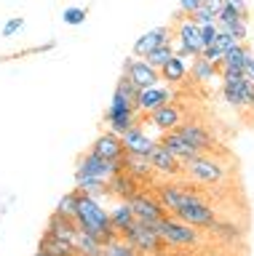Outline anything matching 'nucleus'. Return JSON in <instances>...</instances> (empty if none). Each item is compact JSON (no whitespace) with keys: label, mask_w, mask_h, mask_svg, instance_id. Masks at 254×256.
<instances>
[{"label":"nucleus","mask_w":254,"mask_h":256,"mask_svg":"<svg viewBox=\"0 0 254 256\" xmlns=\"http://www.w3.org/2000/svg\"><path fill=\"white\" fill-rule=\"evenodd\" d=\"M75 222L78 227L83 232H89V235L99 238L102 243H110V240L121 238V232L113 227V222H110V211L99 206L97 198L91 195H83L81 192V200H78V214H75Z\"/></svg>","instance_id":"1"},{"label":"nucleus","mask_w":254,"mask_h":256,"mask_svg":"<svg viewBox=\"0 0 254 256\" xmlns=\"http://www.w3.org/2000/svg\"><path fill=\"white\" fill-rule=\"evenodd\" d=\"M171 30H174V54L182 56V59H195L203 51V38H201V24H198L193 16L177 11L174 14Z\"/></svg>","instance_id":"2"},{"label":"nucleus","mask_w":254,"mask_h":256,"mask_svg":"<svg viewBox=\"0 0 254 256\" xmlns=\"http://www.w3.org/2000/svg\"><path fill=\"white\" fill-rule=\"evenodd\" d=\"M155 230H158V235L163 238L166 246L193 248V246H198V240H201V238H198V227H193V224L177 219L174 214H166L163 219L155 224Z\"/></svg>","instance_id":"3"},{"label":"nucleus","mask_w":254,"mask_h":256,"mask_svg":"<svg viewBox=\"0 0 254 256\" xmlns=\"http://www.w3.org/2000/svg\"><path fill=\"white\" fill-rule=\"evenodd\" d=\"M185 176L190 182L195 184H203V187H209V184H219L222 179L227 176V168L219 163L214 155H198L193 160H187L185 163Z\"/></svg>","instance_id":"4"},{"label":"nucleus","mask_w":254,"mask_h":256,"mask_svg":"<svg viewBox=\"0 0 254 256\" xmlns=\"http://www.w3.org/2000/svg\"><path fill=\"white\" fill-rule=\"evenodd\" d=\"M222 99L235 110H249L254 107V80L246 75H225L222 78Z\"/></svg>","instance_id":"5"},{"label":"nucleus","mask_w":254,"mask_h":256,"mask_svg":"<svg viewBox=\"0 0 254 256\" xmlns=\"http://www.w3.org/2000/svg\"><path fill=\"white\" fill-rule=\"evenodd\" d=\"M121 235L129 240V243L137 248L142 256H147V254H153V256H155V254H161V248L166 246V243H163V238L158 235V230L153 227V224L139 222V219L134 222L131 227H126Z\"/></svg>","instance_id":"6"},{"label":"nucleus","mask_w":254,"mask_h":256,"mask_svg":"<svg viewBox=\"0 0 254 256\" xmlns=\"http://www.w3.org/2000/svg\"><path fill=\"white\" fill-rule=\"evenodd\" d=\"M123 171V160H105L99 155H94L89 150L86 155H81L78 160V168H75V176H89V179H102L107 182L113 174Z\"/></svg>","instance_id":"7"},{"label":"nucleus","mask_w":254,"mask_h":256,"mask_svg":"<svg viewBox=\"0 0 254 256\" xmlns=\"http://www.w3.org/2000/svg\"><path fill=\"white\" fill-rule=\"evenodd\" d=\"M174 216L182 219V222H187V224H193V227H198V230H211L214 224H217V211H214L203 198H198V200H193V203L182 206Z\"/></svg>","instance_id":"8"},{"label":"nucleus","mask_w":254,"mask_h":256,"mask_svg":"<svg viewBox=\"0 0 254 256\" xmlns=\"http://www.w3.org/2000/svg\"><path fill=\"white\" fill-rule=\"evenodd\" d=\"M121 72H126V75H129L139 88H147V86H158V83H161V70L153 67L147 59L134 56V54L123 59V70H121Z\"/></svg>","instance_id":"9"},{"label":"nucleus","mask_w":254,"mask_h":256,"mask_svg":"<svg viewBox=\"0 0 254 256\" xmlns=\"http://www.w3.org/2000/svg\"><path fill=\"white\" fill-rule=\"evenodd\" d=\"M155 192H158L155 198L161 200V206H163L169 214H177L182 206H187V203H193V200L201 198L198 192L182 187V184H174V182H169V184H158Z\"/></svg>","instance_id":"10"},{"label":"nucleus","mask_w":254,"mask_h":256,"mask_svg":"<svg viewBox=\"0 0 254 256\" xmlns=\"http://www.w3.org/2000/svg\"><path fill=\"white\" fill-rule=\"evenodd\" d=\"M177 131L185 136V139L193 144L198 152H219V142L214 139V134L201 123H193V120H182Z\"/></svg>","instance_id":"11"},{"label":"nucleus","mask_w":254,"mask_h":256,"mask_svg":"<svg viewBox=\"0 0 254 256\" xmlns=\"http://www.w3.org/2000/svg\"><path fill=\"white\" fill-rule=\"evenodd\" d=\"M129 203H131V208H134V216H137L139 222L153 224V227L163 219L166 214H169V211L161 206V200L153 198V195H147V192H137V195H134Z\"/></svg>","instance_id":"12"},{"label":"nucleus","mask_w":254,"mask_h":256,"mask_svg":"<svg viewBox=\"0 0 254 256\" xmlns=\"http://www.w3.org/2000/svg\"><path fill=\"white\" fill-rule=\"evenodd\" d=\"M145 118V123L147 126H153L158 134H166V131H174V128H179L182 123V107L179 104H163V107H158L153 112H147V115H142Z\"/></svg>","instance_id":"13"},{"label":"nucleus","mask_w":254,"mask_h":256,"mask_svg":"<svg viewBox=\"0 0 254 256\" xmlns=\"http://www.w3.org/2000/svg\"><path fill=\"white\" fill-rule=\"evenodd\" d=\"M174 99V91L169 86H147V88H139L137 94V102H134V107L139 110V115H147V112H153L158 107H163V104H169Z\"/></svg>","instance_id":"14"},{"label":"nucleus","mask_w":254,"mask_h":256,"mask_svg":"<svg viewBox=\"0 0 254 256\" xmlns=\"http://www.w3.org/2000/svg\"><path fill=\"white\" fill-rule=\"evenodd\" d=\"M169 40H174V30H171V24H161V27H153V30H147L145 35H139L137 40H134V46H131V54L134 56H145L150 51H155L158 46H163V43H169Z\"/></svg>","instance_id":"15"},{"label":"nucleus","mask_w":254,"mask_h":256,"mask_svg":"<svg viewBox=\"0 0 254 256\" xmlns=\"http://www.w3.org/2000/svg\"><path fill=\"white\" fill-rule=\"evenodd\" d=\"M150 163H153L155 174L169 176V179H174V176H182V174H185V163H182V160L174 155L171 150H166L161 142H155L153 152H150Z\"/></svg>","instance_id":"16"},{"label":"nucleus","mask_w":254,"mask_h":256,"mask_svg":"<svg viewBox=\"0 0 254 256\" xmlns=\"http://www.w3.org/2000/svg\"><path fill=\"white\" fill-rule=\"evenodd\" d=\"M94 155H99V158H105V160H123L126 155V147H123V139H121V134H115V131H102L97 139L91 142V147H89Z\"/></svg>","instance_id":"17"},{"label":"nucleus","mask_w":254,"mask_h":256,"mask_svg":"<svg viewBox=\"0 0 254 256\" xmlns=\"http://www.w3.org/2000/svg\"><path fill=\"white\" fill-rule=\"evenodd\" d=\"M217 27L222 30V32H230L235 40H246V35H249V27H246V16L241 14V11H235L233 6H227L225 3V8L217 14Z\"/></svg>","instance_id":"18"},{"label":"nucleus","mask_w":254,"mask_h":256,"mask_svg":"<svg viewBox=\"0 0 254 256\" xmlns=\"http://www.w3.org/2000/svg\"><path fill=\"white\" fill-rule=\"evenodd\" d=\"M251 59V48L246 46V43H238L233 51H227L225 56H222V62H219V75L225 78V75H243V70H246V62Z\"/></svg>","instance_id":"19"},{"label":"nucleus","mask_w":254,"mask_h":256,"mask_svg":"<svg viewBox=\"0 0 254 256\" xmlns=\"http://www.w3.org/2000/svg\"><path fill=\"white\" fill-rule=\"evenodd\" d=\"M121 139H123L126 152H134V155H145V158H150V152H153V147H155V139H153V136H147L145 128H142L139 123L131 126L129 131L121 136Z\"/></svg>","instance_id":"20"},{"label":"nucleus","mask_w":254,"mask_h":256,"mask_svg":"<svg viewBox=\"0 0 254 256\" xmlns=\"http://www.w3.org/2000/svg\"><path fill=\"white\" fill-rule=\"evenodd\" d=\"M158 142H161L166 150H171L174 155H177V158L182 160V163H187V160H193V158L201 155V152H198V150L193 147V144H190V142L185 139V136H182V134L177 131V128H174V131L161 134V139H158Z\"/></svg>","instance_id":"21"},{"label":"nucleus","mask_w":254,"mask_h":256,"mask_svg":"<svg viewBox=\"0 0 254 256\" xmlns=\"http://www.w3.org/2000/svg\"><path fill=\"white\" fill-rule=\"evenodd\" d=\"M46 230H49L51 235L62 238V240H70L73 246H75V238L81 235V227H78V222L70 219V216H65V214H59V211H54V214L49 216V222H46Z\"/></svg>","instance_id":"22"},{"label":"nucleus","mask_w":254,"mask_h":256,"mask_svg":"<svg viewBox=\"0 0 254 256\" xmlns=\"http://www.w3.org/2000/svg\"><path fill=\"white\" fill-rule=\"evenodd\" d=\"M123 171L131 174L137 182H153V176H155V168L150 163V158L134 155V152H126L123 155Z\"/></svg>","instance_id":"23"},{"label":"nucleus","mask_w":254,"mask_h":256,"mask_svg":"<svg viewBox=\"0 0 254 256\" xmlns=\"http://www.w3.org/2000/svg\"><path fill=\"white\" fill-rule=\"evenodd\" d=\"M107 184H110V195H115V198H121V200H131L137 192H142L139 190V182L134 179L131 174H126V171L113 174L107 179Z\"/></svg>","instance_id":"24"},{"label":"nucleus","mask_w":254,"mask_h":256,"mask_svg":"<svg viewBox=\"0 0 254 256\" xmlns=\"http://www.w3.org/2000/svg\"><path fill=\"white\" fill-rule=\"evenodd\" d=\"M187 75H190V64H187V59H182V56H177V54H174L171 59L161 67V80H163V83H169V86L182 83Z\"/></svg>","instance_id":"25"},{"label":"nucleus","mask_w":254,"mask_h":256,"mask_svg":"<svg viewBox=\"0 0 254 256\" xmlns=\"http://www.w3.org/2000/svg\"><path fill=\"white\" fill-rule=\"evenodd\" d=\"M38 248L49 251L51 256H81V254H78V248L70 243V240H62V238H57V235H51L49 230L41 235V243H38Z\"/></svg>","instance_id":"26"},{"label":"nucleus","mask_w":254,"mask_h":256,"mask_svg":"<svg viewBox=\"0 0 254 256\" xmlns=\"http://www.w3.org/2000/svg\"><path fill=\"white\" fill-rule=\"evenodd\" d=\"M190 75H193L195 83H209L214 78H222L219 75V64H214L209 59H203V56H195V59H190Z\"/></svg>","instance_id":"27"},{"label":"nucleus","mask_w":254,"mask_h":256,"mask_svg":"<svg viewBox=\"0 0 254 256\" xmlns=\"http://www.w3.org/2000/svg\"><path fill=\"white\" fill-rule=\"evenodd\" d=\"M110 222H113V227L118 232H123L126 227H131V224L137 222V216H134V208H131L129 200H121V203L110 211Z\"/></svg>","instance_id":"28"},{"label":"nucleus","mask_w":254,"mask_h":256,"mask_svg":"<svg viewBox=\"0 0 254 256\" xmlns=\"http://www.w3.org/2000/svg\"><path fill=\"white\" fill-rule=\"evenodd\" d=\"M134 112H139L134 107V99H129L123 91H113V99H110V107L105 112V118H115V115H134Z\"/></svg>","instance_id":"29"},{"label":"nucleus","mask_w":254,"mask_h":256,"mask_svg":"<svg viewBox=\"0 0 254 256\" xmlns=\"http://www.w3.org/2000/svg\"><path fill=\"white\" fill-rule=\"evenodd\" d=\"M75 248L81 256H105V243H102L99 238L89 235V232L81 230V235L75 238Z\"/></svg>","instance_id":"30"},{"label":"nucleus","mask_w":254,"mask_h":256,"mask_svg":"<svg viewBox=\"0 0 254 256\" xmlns=\"http://www.w3.org/2000/svg\"><path fill=\"white\" fill-rule=\"evenodd\" d=\"M75 190L83 195L99 198V195H110V184L102 179H89V176H75Z\"/></svg>","instance_id":"31"},{"label":"nucleus","mask_w":254,"mask_h":256,"mask_svg":"<svg viewBox=\"0 0 254 256\" xmlns=\"http://www.w3.org/2000/svg\"><path fill=\"white\" fill-rule=\"evenodd\" d=\"M105 256H142V254L126 238H115L110 243H105Z\"/></svg>","instance_id":"32"},{"label":"nucleus","mask_w":254,"mask_h":256,"mask_svg":"<svg viewBox=\"0 0 254 256\" xmlns=\"http://www.w3.org/2000/svg\"><path fill=\"white\" fill-rule=\"evenodd\" d=\"M139 112H134V115H115V118H105V123H107V128H110V131H115V134H126V131H129V128L131 126H137L139 123Z\"/></svg>","instance_id":"33"},{"label":"nucleus","mask_w":254,"mask_h":256,"mask_svg":"<svg viewBox=\"0 0 254 256\" xmlns=\"http://www.w3.org/2000/svg\"><path fill=\"white\" fill-rule=\"evenodd\" d=\"M78 200H81V192H78V190H70V192H65V195L59 198V203H57V208H54V211H59V214L70 216V219H75V214H78Z\"/></svg>","instance_id":"34"},{"label":"nucleus","mask_w":254,"mask_h":256,"mask_svg":"<svg viewBox=\"0 0 254 256\" xmlns=\"http://www.w3.org/2000/svg\"><path fill=\"white\" fill-rule=\"evenodd\" d=\"M171 56H174V40H169V43H163V46H158L155 51H150V54L145 56V59H147L150 64H153V67L161 70L163 64L171 59Z\"/></svg>","instance_id":"35"},{"label":"nucleus","mask_w":254,"mask_h":256,"mask_svg":"<svg viewBox=\"0 0 254 256\" xmlns=\"http://www.w3.org/2000/svg\"><path fill=\"white\" fill-rule=\"evenodd\" d=\"M86 16H89V11H86V8H81V6H70V8H65V14H62V22L70 24V27H78V24L86 22Z\"/></svg>","instance_id":"36"},{"label":"nucleus","mask_w":254,"mask_h":256,"mask_svg":"<svg viewBox=\"0 0 254 256\" xmlns=\"http://www.w3.org/2000/svg\"><path fill=\"white\" fill-rule=\"evenodd\" d=\"M190 16H193V19H195L198 24H201V27H203V24H217V14H214L206 3H201L193 14H190Z\"/></svg>","instance_id":"37"},{"label":"nucleus","mask_w":254,"mask_h":256,"mask_svg":"<svg viewBox=\"0 0 254 256\" xmlns=\"http://www.w3.org/2000/svg\"><path fill=\"white\" fill-rule=\"evenodd\" d=\"M118 91H123L126 96H129V99H134V102H137V94H139V86L137 83H134V80L129 78V75H126V72H121V78H118Z\"/></svg>","instance_id":"38"},{"label":"nucleus","mask_w":254,"mask_h":256,"mask_svg":"<svg viewBox=\"0 0 254 256\" xmlns=\"http://www.w3.org/2000/svg\"><path fill=\"white\" fill-rule=\"evenodd\" d=\"M238 43H241V40H235L233 35H230V32H222V30H219V35H217V43H214V46H217L222 54H227V51H233V48H235Z\"/></svg>","instance_id":"39"},{"label":"nucleus","mask_w":254,"mask_h":256,"mask_svg":"<svg viewBox=\"0 0 254 256\" xmlns=\"http://www.w3.org/2000/svg\"><path fill=\"white\" fill-rule=\"evenodd\" d=\"M22 27H25V19H22V16H14V19H9V22L3 24L0 35H3V38H14L17 32H22Z\"/></svg>","instance_id":"40"},{"label":"nucleus","mask_w":254,"mask_h":256,"mask_svg":"<svg viewBox=\"0 0 254 256\" xmlns=\"http://www.w3.org/2000/svg\"><path fill=\"white\" fill-rule=\"evenodd\" d=\"M217 35H219V27H217V24H203V27H201L203 48H209V46L217 43Z\"/></svg>","instance_id":"41"},{"label":"nucleus","mask_w":254,"mask_h":256,"mask_svg":"<svg viewBox=\"0 0 254 256\" xmlns=\"http://www.w3.org/2000/svg\"><path fill=\"white\" fill-rule=\"evenodd\" d=\"M54 40H49L46 46H38V48H27V51H19V54H9V56H3V62H9V59H19V56H27V54H46V51H54Z\"/></svg>","instance_id":"42"},{"label":"nucleus","mask_w":254,"mask_h":256,"mask_svg":"<svg viewBox=\"0 0 254 256\" xmlns=\"http://www.w3.org/2000/svg\"><path fill=\"white\" fill-rule=\"evenodd\" d=\"M211 230H214V232H225V235H222L225 240H235L238 235H241V232H238V227H233V224H225V222H217Z\"/></svg>","instance_id":"43"},{"label":"nucleus","mask_w":254,"mask_h":256,"mask_svg":"<svg viewBox=\"0 0 254 256\" xmlns=\"http://www.w3.org/2000/svg\"><path fill=\"white\" fill-rule=\"evenodd\" d=\"M201 3H203V0H179V8H177V11H182V14H187V16H190Z\"/></svg>","instance_id":"44"},{"label":"nucleus","mask_w":254,"mask_h":256,"mask_svg":"<svg viewBox=\"0 0 254 256\" xmlns=\"http://www.w3.org/2000/svg\"><path fill=\"white\" fill-rule=\"evenodd\" d=\"M225 3H227V6H233L235 11H241V14L246 16V19H249V8H246V3H243V0H225Z\"/></svg>","instance_id":"45"},{"label":"nucleus","mask_w":254,"mask_h":256,"mask_svg":"<svg viewBox=\"0 0 254 256\" xmlns=\"http://www.w3.org/2000/svg\"><path fill=\"white\" fill-rule=\"evenodd\" d=\"M243 75L249 78V80H254V56H251L249 62H246V70H243Z\"/></svg>","instance_id":"46"},{"label":"nucleus","mask_w":254,"mask_h":256,"mask_svg":"<svg viewBox=\"0 0 254 256\" xmlns=\"http://www.w3.org/2000/svg\"><path fill=\"white\" fill-rule=\"evenodd\" d=\"M33 256H51V254H49V251H43V248H38V251H35Z\"/></svg>","instance_id":"47"},{"label":"nucleus","mask_w":254,"mask_h":256,"mask_svg":"<svg viewBox=\"0 0 254 256\" xmlns=\"http://www.w3.org/2000/svg\"><path fill=\"white\" fill-rule=\"evenodd\" d=\"M155 256H163V254H155Z\"/></svg>","instance_id":"48"}]
</instances>
